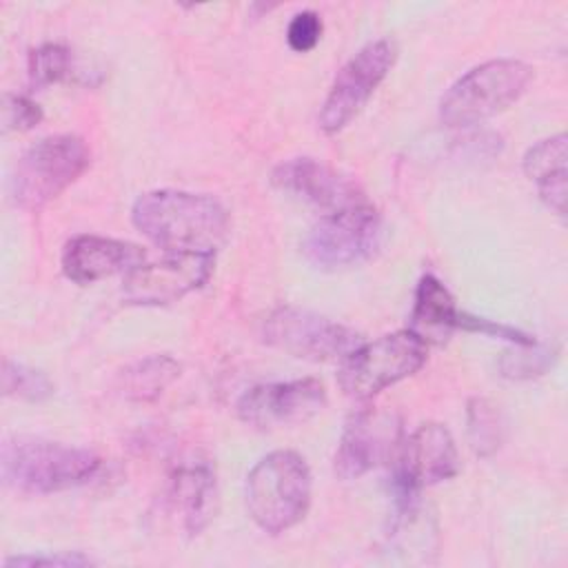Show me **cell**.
Listing matches in <instances>:
<instances>
[{
	"label": "cell",
	"mask_w": 568,
	"mask_h": 568,
	"mask_svg": "<svg viewBox=\"0 0 568 568\" xmlns=\"http://www.w3.org/2000/svg\"><path fill=\"white\" fill-rule=\"evenodd\" d=\"M399 437V426L393 415L373 408H362L346 422L333 468L339 479H357L395 455Z\"/></svg>",
	"instance_id": "cell-13"
},
{
	"label": "cell",
	"mask_w": 568,
	"mask_h": 568,
	"mask_svg": "<svg viewBox=\"0 0 568 568\" xmlns=\"http://www.w3.org/2000/svg\"><path fill=\"white\" fill-rule=\"evenodd\" d=\"M397 58V47L388 38L364 44L335 75L317 122L328 135L339 133L371 100L375 89L388 75Z\"/></svg>",
	"instance_id": "cell-10"
},
{
	"label": "cell",
	"mask_w": 568,
	"mask_h": 568,
	"mask_svg": "<svg viewBox=\"0 0 568 568\" xmlns=\"http://www.w3.org/2000/svg\"><path fill=\"white\" fill-rule=\"evenodd\" d=\"M169 497L189 535H200L217 510V481L206 464H186L171 475Z\"/></svg>",
	"instance_id": "cell-16"
},
{
	"label": "cell",
	"mask_w": 568,
	"mask_h": 568,
	"mask_svg": "<svg viewBox=\"0 0 568 568\" xmlns=\"http://www.w3.org/2000/svg\"><path fill=\"white\" fill-rule=\"evenodd\" d=\"M271 180L277 189L326 209L328 213L366 202L362 189L348 175L313 158H291L280 162L273 169Z\"/></svg>",
	"instance_id": "cell-14"
},
{
	"label": "cell",
	"mask_w": 568,
	"mask_h": 568,
	"mask_svg": "<svg viewBox=\"0 0 568 568\" xmlns=\"http://www.w3.org/2000/svg\"><path fill=\"white\" fill-rule=\"evenodd\" d=\"M180 375V364L169 355H149L120 373V393L131 402H153Z\"/></svg>",
	"instance_id": "cell-19"
},
{
	"label": "cell",
	"mask_w": 568,
	"mask_h": 568,
	"mask_svg": "<svg viewBox=\"0 0 568 568\" xmlns=\"http://www.w3.org/2000/svg\"><path fill=\"white\" fill-rule=\"evenodd\" d=\"M466 422H468L470 448L479 457H488L501 446L504 419L499 408L493 402H488L486 397L470 399L466 410Z\"/></svg>",
	"instance_id": "cell-20"
},
{
	"label": "cell",
	"mask_w": 568,
	"mask_h": 568,
	"mask_svg": "<svg viewBox=\"0 0 568 568\" xmlns=\"http://www.w3.org/2000/svg\"><path fill=\"white\" fill-rule=\"evenodd\" d=\"M215 253H169L160 262L140 264L124 275L122 297L138 306H164L204 286Z\"/></svg>",
	"instance_id": "cell-11"
},
{
	"label": "cell",
	"mask_w": 568,
	"mask_h": 568,
	"mask_svg": "<svg viewBox=\"0 0 568 568\" xmlns=\"http://www.w3.org/2000/svg\"><path fill=\"white\" fill-rule=\"evenodd\" d=\"M550 355H548V351L537 348V344H532V346H515V351L501 355L499 371H501V375L513 377V379L541 375L550 366V362H552Z\"/></svg>",
	"instance_id": "cell-23"
},
{
	"label": "cell",
	"mask_w": 568,
	"mask_h": 568,
	"mask_svg": "<svg viewBox=\"0 0 568 568\" xmlns=\"http://www.w3.org/2000/svg\"><path fill=\"white\" fill-rule=\"evenodd\" d=\"M144 262L142 246L100 235H75L62 251V271L75 284H93L118 273L126 275Z\"/></svg>",
	"instance_id": "cell-15"
},
{
	"label": "cell",
	"mask_w": 568,
	"mask_h": 568,
	"mask_svg": "<svg viewBox=\"0 0 568 568\" xmlns=\"http://www.w3.org/2000/svg\"><path fill=\"white\" fill-rule=\"evenodd\" d=\"M131 222L169 253H215L229 233V213L215 197L175 189L142 193Z\"/></svg>",
	"instance_id": "cell-1"
},
{
	"label": "cell",
	"mask_w": 568,
	"mask_h": 568,
	"mask_svg": "<svg viewBox=\"0 0 568 568\" xmlns=\"http://www.w3.org/2000/svg\"><path fill=\"white\" fill-rule=\"evenodd\" d=\"M326 406V388L320 379L257 384L242 393L235 404L237 417L260 430L293 426L311 419Z\"/></svg>",
	"instance_id": "cell-12"
},
{
	"label": "cell",
	"mask_w": 568,
	"mask_h": 568,
	"mask_svg": "<svg viewBox=\"0 0 568 568\" xmlns=\"http://www.w3.org/2000/svg\"><path fill=\"white\" fill-rule=\"evenodd\" d=\"M0 466L9 488L27 495H49L93 479L100 470V457L87 448L16 435L4 439Z\"/></svg>",
	"instance_id": "cell-2"
},
{
	"label": "cell",
	"mask_w": 568,
	"mask_h": 568,
	"mask_svg": "<svg viewBox=\"0 0 568 568\" xmlns=\"http://www.w3.org/2000/svg\"><path fill=\"white\" fill-rule=\"evenodd\" d=\"M393 459L395 504L417 501L422 488L446 481L462 468L450 430L437 422H426L404 437Z\"/></svg>",
	"instance_id": "cell-8"
},
{
	"label": "cell",
	"mask_w": 568,
	"mask_h": 568,
	"mask_svg": "<svg viewBox=\"0 0 568 568\" xmlns=\"http://www.w3.org/2000/svg\"><path fill=\"white\" fill-rule=\"evenodd\" d=\"M322 18L320 13L306 9L293 16V20L286 27V42L295 53H306L311 49H315V44L322 38Z\"/></svg>",
	"instance_id": "cell-24"
},
{
	"label": "cell",
	"mask_w": 568,
	"mask_h": 568,
	"mask_svg": "<svg viewBox=\"0 0 568 568\" xmlns=\"http://www.w3.org/2000/svg\"><path fill=\"white\" fill-rule=\"evenodd\" d=\"M382 220L368 204L326 213L302 242L304 257L317 268H344L366 260L379 244Z\"/></svg>",
	"instance_id": "cell-9"
},
{
	"label": "cell",
	"mask_w": 568,
	"mask_h": 568,
	"mask_svg": "<svg viewBox=\"0 0 568 568\" xmlns=\"http://www.w3.org/2000/svg\"><path fill=\"white\" fill-rule=\"evenodd\" d=\"M262 335L268 346L306 362H342L362 344L353 328L295 306L275 308Z\"/></svg>",
	"instance_id": "cell-7"
},
{
	"label": "cell",
	"mask_w": 568,
	"mask_h": 568,
	"mask_svg": "<svg viewBox=\"0 0 568 568\" xmlns=\"http://www.w3.org/2000/svg\"><path fill=\"white\" fill-rule=\"evenodd\" d=\"M457 328H462V331H473V333H484V335H493V337H499V339L510 342L513 346H532V344H537L528 333H524V331H519V328H513V326H506V324L486 320V317H477V315H470V313H464V311H459Z\"/></svg>",
	"instance_id": "cell-25"
},
{
	"label": "cell",
	"mask_w": 568,
	"mask_h": 568,
	"mask_svg": "<svg viewBox=\"0 0 568 568\" xmlns=\"http://www.w3.org/2000/svg\"><path fill=\"white\" fill-rule=\"evenodd\" d=\"M428 357V344L410 328L362 342L339 362L337 382L344 395L368 402L388 386L415 375Z\"/></svg>",
	"instance_id": "cell-5"
},
{
	"label": "cell",
	"mask_w": 568,
	"mask_h": 568,
	"mask_svg": "<svg viewBox=\"0 0 568 568\" xmlns=\"http://www.w3.org/2000/svg\"><path fill=\"white\" fill-rule=\"evenodd\" d=\"M27 71L31 87L44 89L58 84L73 73V55L64 44L47 42L29 53Z\"/></svg>",
	"instance_id": "cell-21"
},
{
	"label": "cell",
	"mask_w": 568,
	"mask_h": 568,
	"mask_svg": "<svg viewBox=\"0 0 568 568\" xmlns=\"http://www.w3.org/2000/svg\"><path fill=\"white\" fill-rule=\"evenodd\" d=\"M42 120V109L27 95H4V126L9 131H29Z\"/></svg>",
	"instance_id": "cell-26"
},
{
	"label": "cell",
	"mask_w": 568,
	"mask_h": 568,
	"mask_svg": "<svg viewBox=\"0 0 568 568\" xmlns=\"http://www.w3.org/2000/svg\"><path fill=\"white\" fill-rule=\"evenodd\" d=\"M93 559L82 555V552H55V555H16L4 559V566H58V568H80V566H91Z\"/></svg>",
	"instance_id": "cell-27"
},
{
	"label": "cell",
	"mask_w": 568,
	"mask_h": 568,
	"mask_svg": "<svg viewBox=\"0 0 568 568\" xmlns=\"http://www.w3.org/2000/svg\"><path fill=\"white\" fill-rule=\"evenodd\" d=\"M532 80V69L513 58L488 60L457 78L439 100V120L464 129L479 124L517 102Z\"/></svg>",
	"instance_id": "cell-4"
},
{
	"label": "cell",
	"mask_w": 568,
	"mask_h": 568,
	"mask_svg": "<svg viewBox=\"0 0 568 568\" xmlns=\"http://www.w3.org/2000/svg\"><path fill=\"white\" fill-rule=\"evenodd\" d=\"M524 173L535 182L539 197L557 215L566 211V135L539 140L524 155Z\"/></svg>",
	"instance_id": "cell-17"
},
{
	"label": "cell",
	"mask_w": 568,
	"mask_h": 568,
	"mask_svg": "<svg viewBox=\"0 0 568 568\" xmlns=\"http://www.w3.org/2000/svg\"><path fill=\"white\" fill-rule=\"evenodd\" d=\"M91 164V151L78 135L60 133L38 140L16 164L11 197L20 209L40 211L69 189Z\"/></svg>",
	"instance_id": "cell-6"
},
{
	"label": "cell",
	"mask_w": 568,
	"mask_h": 568,
	"mask_svg": "<svg viewBox=\"0 0 568 568\" xmlns=\"http://www.w3.org/2000/svg\"><path fill=\"white\" fill-rule=\"evenodd\" d=\"M2 390L13 399L42 402L53 395V384L42 371L7 359L2 368Z\"/></svg>",
	"instance_id": "cell-22"
},
{
	"label": "cell",
	"mask_w": 568,
	"mask_h": 568,
	"mask_svg": "<svg viewBox=\"0 0 568 568\" xmlns=\"http://www.w3.org/2000/svg\"><path fill=\"white\" fill-rule=\"evenodd\" d=\"M459 308L455 297L435 275H424L415 288V302L410 313V331L419 335L426 344L430 339L442 342L457 328Z\"/></svg>",
	"instance_id": "cell-18"
},
{
	"label": "cell",
	"mask_w": 568,
	"mask_h": 568,
	"mask_svg": "<svg viewBox=\"0 0 568 568\" xmlns=\"http://www.w3.org/2000/svg\"><path fill=\"white\" fill-rule=\"evenodd\" d=\"M311 470L295 450L264 455L244 481V504L251 519L271 535H280L304 519L311 506Z\"/></svg>",
	"instance_id": "cell-3"
}]
</instances>
